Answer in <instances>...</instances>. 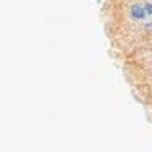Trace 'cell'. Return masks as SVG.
I'll return each instance as SVG.
<instances>
[{
	"mask_svg": "<svg viewBox=\"0 0 152 152\" xmlns=\"http://www.w3.org/2000/svg\"><path fill=\"white\" fill-rule=\"evenodd\" d=\"M142 7H144V10H145V15H152V4L147 2V4H144Z\"/></svg>",
	"mask_w": 152,
	"mask_h": 152,
	"instance_id": "2",
	"label": "cell"
},
{
	"mask_svg": "<svg viewBox=\"0 0 152 152\" xmlns=\"http://www.w3.org/2000/svg\"><path fill=\"white\" fill-rule=\"evenodd\" d=\"M130 15H132V18H135V20L145 18V10H144L142 4H134L132 5V7H130Z\"/></svg>",
	"mask_w": 152,
	"mask_h": 152,
	"instance_id": "1",
	"label": "cell"
}]
</instances>
